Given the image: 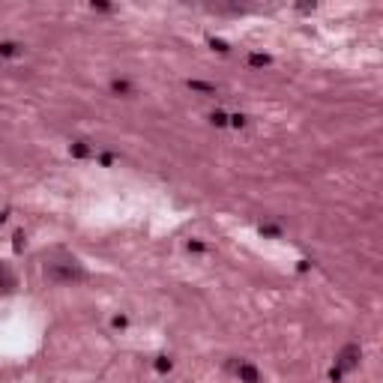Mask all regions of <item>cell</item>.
Listing matches in <instances>:
<instances>
[{
	"instance_id": "cell-3",
	"label": "cell",
	"mask_w": 383,
	"mask_h": 383,
	"mask_svg": "<svg viewBox=\"0 0 383 383\" xmlns=\"http://www.w3.org/2000/svg\"><path fill=\"white\" fill-rule=\"evenodd\" d=\"M227 371H234L240 383H263L261 368L255 366V362H248V359H231V362H227Z\"/></svg>"
},
{
	"instance_id": "cell-22",
	"label": "cell",
	"mask_w": 383,
	"mask_h": 383,
	"mask_svg": "<svg viewBox=\"0 0 383 383\" xmlns=\"http://www.w3.org/2000/svg\"><path fill=\"white\" fill-rule=\"evenodd\" d=\"M6 216H9V209H3V213H0V225L6 222Z\"/></svg>"
},
{
	"instance_id": "cell-20",
	"label": "cell",
	"mask_w": 383,
	"mask_h": 383,
	"mask_svg": "<svg viewBox=\"0 0 383 383\" xmlns=\"http://www.w3.org/2000/svg\"><path fill=\"white\" fill-rule=\"evenodd\" d=\"M296 9H299V12H314V9H317V3H302V6H296Z\"/></svg>"
},
{
	"instance_id": "cell-7",
	"label": "cell",
	"mask_w": 383,
	"mask_h": 383,
	"mask_svg": "<svg viewBox=\"0 0 383 383\" xmlns=\"http://www.w3.org/2000/svg\"><path fill=\"white\" fill-rule=\"evenodd\" d=\"M69 156L72 159H93L96 156V150H93V147H90V141H72L69 144Z\"/></svg>"
},
{
	"instance_id": "cell-2",
	"label": "cell",
	"mask_w": 383,
	"mask_h": 383,
	"mask_svg": "<svg viewBox=\"0 0 383 383\" xmlns=\"http://www.w3.org/2000/svg\"><path fill=\"white\" fill-rule=\"evenodd\" d=\"M362 366V348L356 344V341H348L344 348L335 353V366L330 368V380L338 383L344 374H350V371H356V368Z\"/></svg>"
},
{
	"instance_id": "cell-11",
	"label": "cell",
	"mask_w": 383,
	"mask_h": 383,
	"mask_svg": "<svg viewBox=\"0 0 383 383\" xmlns=\"http://www.w3.org/2000/svg\"><path fill=\"white\" fill-rule=\"evenodd\" d=\"M209 123H213L216 129H225V126H227V111H222V108L209 111Z\"/></svg>"
},
{
	"instance_id": "cell-1",
	"label": "cell",
	"mask_w": 383,
	"mask_h": 383,
	"mask_svg": "<svg viewBox=\"0 0 383 383\" xmlns=\"http://www.w3.org/2000/svg\"><path fill=\"white\" fill-rule=\"evenodd\" d=\"M42 276L51 284H81L90 279V270L81 263V258H75L69 248L54 245L42 255Z\"/></svg>"
},
{
	"instance_id": "cell-5",
	"label": "cell",
	"mask_w": 383,
	"mask_h": 383,
	"mask_svg": "<svg viewBox=\"0 0 383 383\" xmlns=\"http://www.w3.org/2000/svg\"><path fill=\"white\" fill-rule=\"evenodd\" d=\"M108 87H111V96H117V99H132L135 96V84L129 78H123V75H114Z\"/></svg>"
},
{
	"instance_id": "cell-19",
	"label": "cell",
	"mask_w": 383,
	"mask_h": 383,
	"mask_svg": "<svg viewBox=\"0 0 383 383\" xmlns=\"http://www.w3.org/2000/svg\"><path fill=\"white\" fill-rule=\"evenodd\" d=\"M93 12H111V3H90Z\"/></svg>"
},
{
	"instance_id": "cell-17",
	"label": "cell",
	"mask_w": 383,
	"mask_h": 383,
	"mask_svg": "<svg viewBox=\"0 0 383 383\" xmlns=\"http://www.w3.org/2000/svg\"><path fill=\"white\" fill-rule=\"evenodd\" d=\"M111 327H114V330H126V327H129V314H114V317H111Z\"/></svg>"
},
{
	"instance_id": "cell-21",
	"label": "cell",
	"mask_w": 383,
	"mask_h": 383,
	"mask_svg": "<svg viewBox=\"0 0 383 383\" xmlns=\"http://www.w3.org/2000/svg\"><path fill=\"white\" fill-rule=\"evenodd\" d=\"M299 273H305V270H312V261H299V266H296Z\"/></svg>"
},
{
	"instance_id": "cell-4",
	"label": "cell",
	"mask_w": 383,
	"mask_h": 383,
	"mask_svg": "<svg viewBox=\"0 0 383 383\" xmlns=\"http://www.w3.org/2000/svg\"><path fill=\"white\" fill-rule=\"evenodd\" d=\"M15 288H18V276L12 273V266L6 261H0V296L15 294Z\"/></svg>"
},
{
	"instance_id": "cell-18",
	"label": "cell",
	"mask_w": 383,
	"mask_h": 383,
	"mask_svg": "<svg viewBox=\"0 0 383 383\" xmlns=\"http://www.w3.org/2000/svg\"><path fill=\"white\" fill-rule=\"evenodd\" d=\"M99 165H102V168H111V165H114V162H117V156H114V153H99Z\"/></svg>"
},
{
	"instance_id": "cell-9",
	"label": "cell",
	"mask_w": 383,
	"mask_h": 383,
	"mask_svg": "<svg viewBox=\"0 0 383 383\" xmlns=\"http://www.w3.org/2000/svg\"><path fill=\"white\" fill-rule=\"evenodd\" d=\"M186 87L195 90V93H207V96H216V84H207V81H198V78H189Z\"/></svg>"
},
{
	"instance_id": "cell-14",
	"label": "cell",
	"mask_w": 383,
	"mask_h": 383,
	"mask_svg": "<svg viewBox=\"0 0 383 383\" xmlns=\"http://www.w3.org/2000/svg\"><path fill=\"white\" fill-rule=\"evenodd\" d=\"M207 42H209V48H213V51H219V54H227V51H231V45H227L225 39H216V36H209Z\"/></svg>"
},
{
	"instance_id": "cell-16",
	"label": "cell",
	"mask_w": 383,
	"mask_h": 383,
	"mask_svg": "<svg viewBox=\"0 0 383 383\" xmlns=\"http://www.w3.org/2000/svg\"><path fill=\"white\" fill-rule=\"evenodd\" d=\"M186 248H189L192 255H204V252H207V243H204V240H189Z\"/></svg>"
},
{
	"instance_id": "cell-10",
	"label": "cell",
	"mask_w": 383,
	"mask_h": 383,
	"mask_svg": "<svg viewBox=\"0 0 383 383\" xmlns=\"http://www.w3.org/2000/svg\"><path fill=\"white\" fill-rule=\"evenodd\" d=\"M273 63V57L270 54H261V51H252L248 54V66L252 69H263V66H270Z\"/></svg>"
},
{
	"instance_id": "cell-15",
	"label": "cell",
	"mask_w": 383,
	"mask_h": 383,
	"mask_svg": "<svg viewBox=\"0 0 383 383\" xmlns=\"http://www.w3.org/2000/svg\"><path fill=\"white\" fill-rule=\"evenodd\" d=\"M245 123H248L245 114H227V126H234V129H243Z\"/></svg>"
},
{
	"instance_id": "cell-8",
	"label": "cell",
	"mask_w": 383,
	"mask_h": 383,
	"mask_svg": "<svg viewBox=\"0 0 383 383\" xmlns=\"http://www.w3.org/2000/svg\"><path fill=\"white\" fill-rule=\"evenodd\" d=\"M258 234H261V237H270V240H281V237H284V231H281L276 222H261V225H258Z\"/></svg>"
},
{
	"instance_id": "cell-13",
	"label": "cell",
	"mask_w": 383,
	"mask_h": 383,
	"mask_svg": "<svg viewBox=\"0 0 383 383\" xmlns=\"http://www.w3.org/2000/svg\"><path fill=\"white\" fill-rule=\"evenodd\" d=\"M24 245H27L24 231H15V237H12V252H15V255H21V252H24Z\"/></svg>"
},
{
	"instance_id": "cell-12",
	"label": "cell",
	"mask_w": 383,
	"mask_h": 383,
	"mask_svg": "<svg viewBox=\"0 0 383 383\" xmlns=\"http://www.w3.org/2000/svg\"><path fill=\"white\" fill-rule=\"evenodd\" d=\"M153 368H156L159 374H168V371L174 368V359H171V356H159L156 362H153Z\"/></svg>"
},
{
	"instance_id": "cell-6",
	"label": "cell",
	"mask_w": 383,
	"mask_h": 383,
	"mask_svg": "<svg viewBox=\"0 0 383 383\" xmlns=\"http://www.w3.org/2000/svg\"><path fill=\"white\" fill-rule=\"evenodd\" d=\"M24 51H27V48H24L21 42H15V39H3V42H0V57H3V60H18V57H24Z\"/></svg>"
}]
</instances>
